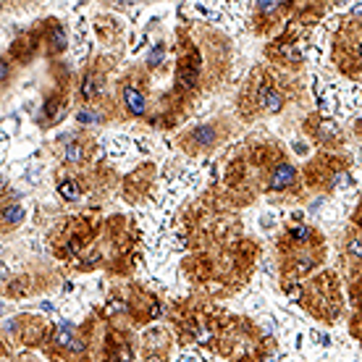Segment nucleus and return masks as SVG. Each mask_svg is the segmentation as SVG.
<instances>
[{"label":"nucleus","mask_w":362,"mask_h":362,"mask_svg":"<svg viewBox=\"0 0 362 362\" xmlns=\"http://www.w3.org/2000/svg\"><path fill=\"white\" fill-rule=\"evenodd\" d=\"M294 79H289L284 71L273 66H255L250 76L245 79L242 90L236 95V113L245 124H255L260 118L279 116L302 95Z\"/></svg>","instance_id":"nucleus-1"},{"label":"nucleus","mask_w":362,"mask_h":362,"mask_svg":"<svg viewBox=\"0 0 362 362\" xmlns=\"http://www.w3.org/2000/svg\"><path fill=\"white\" fill-rule=\"evenodd\" d=\"M250 163L260 176L257 189L265 194H279L286 199H299L305 192L302 171L286 158V150L281 142H260L250 147Z\"/></svg>","instance_id":"nucleus-2"},{"label":"nucleus","mask_w":362,"mask_h":362,"mask_svg":"<svg viewBox=\"0 0 362 362\" xmlns=\"http://www.w3.org/2000/svg\"><path fill=\"white\" fill-rule=\"evenodd\" d=\"M55 194L64 205L79 208L87 199H98L108 194L113 187H121V176L116 168H110L103 160L84 165L79 171H55Z\"/></svg>","instance_id":"nucleus-3"},{"label":"nucleus","mask_w":362,"mask_h":362,"mask_svg":"<svg viewBox=\"0 0 362 362\" xmlns=\"http://www.w3.org/2000/svg\"><path fill=\"white\" fill-rule=\"evenodd\" d=\"M103 226H105V218L95 213H76V216L64 218L50 231V252L58 263L74 265L87 250H92L100 242Z\"/></svg>","instance_id":"nucleus-4"},{"label":"nucleus","mask_w":362,"mask_h":362,"mask_svg":"<svg viewBox=\"0 0 362 362\" xmlns=\"http://www.w3.org/2000/svg\"><path fill=\"white\" fill-rule=\"evenodd\" d=\"M50 79H53V84L45 92L40 110L35 113V127L40 132L58 129L76 110V82H79V74H74L69 61L50 64Z\"/></svg>","instance_id":"nucleus-5"},{"label":"nucleus","mask_w":362,"mask_h":362,"mask_svg":"<svg viewBox=\"0 0 362 362\" xmlns=\"http://www.w3.org/2000/svg\"><path fill=\"white\" fill-rule=\"evenodd\" d=\"M284 291L291 297V302H299L310 315L323 323H336V317L341 315V308H344L341 284L334 271L317 273L310 281L284 286Z\"/></svg>","instance_id":"nucleus-6"},{"label":"nucleus","mask_w":362,"mask_h":362,"mask_svg":"<svg viewBox=\"0 0 362 362\" xmlns=\"http://www.w3.org/2000/svg\"><path fill=\"white\" fill-rule=\"evenodd\" d=\"M150 87H153V74L147 71L145 64H134L118 76L113 84L116 124H132V121H145L147 124V118L153 116Z\"/></svg>","instance_id":"nucleus-7"},{"label":"nucleus","mask_w":362,"mask_h":362,"mask_svg":"<svg viewBox=\"0 0 362 362\" xmlns=\"http://www.w3.org/2000/svg\"><path fill=\"white\" fill-rule=\"evenodd\" d=\"M136 228L134 223L124 216H110L105 218V226L100 234V252L105 257V271L127 279L134 273V257H136Z\"/></svg>","instance_id":"nucleus-8"},{"label":"nucleus","mask_w":362,"mask_h":362,"mask_svg":"<svg viewBox=\"0 0 362 362\" xmlns=\"http://www.w3.org/2000/svg\"><path fill=\"white\" fill-rule=\"evenodd\" d=\"M121 55L95 53L79 71L76 82V108L79 105H113V87L110 76L116 71Z\"/></svg>","instance_id":"nucleus-9"},{"label":"nucleus","mask_w":362,"mask_h":362,"mask_svg":"<svg viewBox=\"0 0 362 362\" xmlns=\"http://www.w3.org/2000/svg\"><path fill=\"white\" fill-rule=\"evenodd\" d=\"M331 61L336 71L362 84V18L346 16L331 40Z\"/></svg>","instance_id":"nucleus-10"},{"label":"nucleus","mask_w":362,"mask_h":362,"mask_svg":"<svg viewBox=\"0 0 362 362\" xmlns=\"http://www.w3.org/2000/svg\"><path fill=\"white\" fill-rule=\"evenodd\" d=\"M352 181V158L346 153H317L302 168V184L313 192H336Z\"/></svg>","instance_id":"nucleus-11"},{"label":"nucleus","mask_w":362,"mask_h":362,"mask_svg":"<svg viewBox=\"0 0 362 362\" xmlns=\"http://www.w3.org/2000/svg\"><path fill=\"white\" fill-rule=\"evenodd\" d=\"M231 134H234V118H208V121H199V124L189 127L187 132H181L176 136V147H179L181 153L197 158V155L216 153L218 147L226 145Z\"/></svg>","instance_id":"nucleus-12"},{"label":"nucleus","mask_w":362,"mask_h":362,"mask_svg":"<svg viewBox=\"0 0 362 362\" xmlns=\"http://www.w3.org/2000/svg\"><path fill=\"white\" fill-rule=\"evenodd\" d=\"M310 29H302L297 24H286L279 35L265 45V61L268 66L279 69L284 74H299L305 69V35Z\"/></svg>","instance_id":"nucleus-13"},{"label":"nucleus","mask_w":362,"mask_h":362,"mask_svg":"<svg viewBox=\"0 0 362 362\" xmlns=\"http://www.w3.org/2000/svg\"><path fill=\"white\" fill-rule=\"evenodd\" d=\"M100 145L95 132L87 129H74L69 134H61L53 145V158H55V171H79L84 165H90L98 160Z\"/></svg>","instance_id":"nucleus-14"},{"label":"nucleus","mask_w":362,"mask_h":362,"mask_svg":"<svg viewBox=\"0 0 362 362\" xmlns=\"http://www.w3.org/2000/svg\"><path fill=\"white\" fill-rule=\"evenodd\" d=\"M255 245L252 242H239V245L228 252V263H226V271L228 276H234V279H242L247 281L250 271H252V260H255ZM184 265H194V271H189L192 281H199V284H205V281H216V271L218 265H223L221 260H208L205 255H197V257H189Z\"/></svg>","instance_id":"nucleus-15"},{"label":"nucleus","mask_w":362,"mask_h":362,"mask_svg":"<svg viewBox=\"0 0 362 362\" xmlns=\"http://www.w3.org/2000/svg\"><path fill=\"white\" fill-rule=\"evenodd\" d=\"M58 281H61V276L53 268H47V265H32V268L16 273V276L3 279V297L13 299V302L27 297H37V294H45V291L55 289Z\"/></svg>","instance_id":"nucleus-16"},{"label":"nucleus","mask_w":362,"mask_h":362,"mask_svg":"<svg viewBox=\"0 0 362 362\" xmlns=\"http://www.w3.org/2000/svg\"><path fill=\"white\" fill-rule=\"evenodd\" d=\"M279 271H281V286H291V284H302V281L313 276V273L323 265L326 260V245L313 247H297V250H286L279 252Z\"/></svg>","instance_id":"nucleus-17"},{"label":"nucleus","mask_w":362,"mask_h":362,"mask_svg":"<svg viewBox=\"0 0 362 362\" xmlns=\"http://www.w3.org/2000/svg\"><path fill=\"white\" fill-rule=\"evenodd\" d=\"M118 289L124 294V305H127V317L124 320H129V326L139 328L158 320V315H160V299L155 297L153 291H147L145 286H139L134 281L127 284V286H118Z\"/></svg>","instance_id":"nucleus-18"},{"label":"nucleus","mask_w":362,"mask_h":362,"mask_svg":"<svg viewBox=\"0 0 362 362\" xmlns=\"http://www.w3.org/2000/svg\"><path fill=\"white\" fill-rule=\"evenodd\" d=\"M302 132L310 142L320 150V153H341L346 145V134L344 129L336 124L334 118L320 116V113H308L305 121H302Z\"/></svg>","instance_id":"nucleus-19"},{"label":"nucleus","mask_w":362,"mask_h":362,"mask_svg":"<svg viewBox=\"0 0 362 362\" xmlns=\"http://www.w3.org/2000/svg\"><path fill=\"white\" fill-rule=\"evenodd\" d=\"M50 323L40 315H16L8 323H3V341L8 346H27L40 349L45 341V334Z\"/></svg>","instance_id":"nucleus-20"},{"label":"nucleus","mask_w":362,"mask_h":362,"mask_svg":"<svg viewBox=\"0 0 362 362\" xmlns=\"http://www.w3.org/2000/svg\"><path fill=\"white\" fill-rule=\"evenodd\" d=\"M291 13H294V3H281V0H257L252 6V18L250 27L257 37L276 35L279 29L289 24Z\"/></svg>","instance_id":"nucleus-21"},{"label":"nucleus","mask_w":362,"mask_h":362,"mask_svg":"<svg viewBox=\"0 0 362 362\" xmlns=\"http://www.w3.org/2000/svg\"><path fill=\"white\" fill-rule=\"evenodd\" d=\"M40 35H42V53H45L47 64L55 61H66V53L71 47V37H69V27L64 18L58 16H42L35 21Z\"/></svg>","instance_id":"nucleus-22"},{"label":"nucleus","mask_w":362,"mask_h":362,"mask_svg":"<svg viewBox=\"0 0 362 362\" xmlns=\"http://www.w3.org/2000/svg\"><path fill=\"white\" fill-rule=\"evenodd\" d=\"M6 55H8L18 69H27V66L35 64L37 58H45V53H42V35H40L37 24H32V27L24 29V32H18V35L11 40Z\"/></svg>","instance_id":"nucleus-23"},{"label":"nucleus","mask_w":362,"mask_h":362,"mask_svg":"<svg viewBox=\"0 0 362 362\" xmlns=\"http://www.w3.org/2000/svg\"><path fill=\"white\" fill-rule=\"evenodd\" d=\"M153 187H155V165L153 163H142L139 168L124 176L121 179V194L127 202L136 205V202H142L153 194Z\"/></svg>","instance_id":"nucleus-24"},{"label":"nucleus","mask_w":362,"mask_h":362,"mask_svg":"<svg viewBox=\"0 0 362 362\" xmlns=\"http://www.w3.org/2000/svg\"><path fill=\"white\" fill-rule=\"evenodd\" d=\"M171 334L165 328H153L139 341V357L142 362H168L171 354Z\"/></svg>","instance_id":"nucleus-25"},{"label":"nucleus","mask_w":362,"mask_h":362,"mask_svg":"<svg viewBox=\"0 0 362 362\" xmlns=\"http://www.w3.org/2000/svg\"><path fill=\"white\" fill-rule=\"evenodd\" d=\"M313 245H326V236L320 234L317 228L308 226V223H299V226H289L276 242L279 252L286 250H297V247H313Z\"/></svg>","instance_id":"nucleus-26"},{"label":"nucleus","mask_w":362,"mask_h":362,"mask_svg":"<svg viewBox=\"0 0 362 362\" xmlns=\"http://www.w3.org/2000/svg\"><path fill=\"white\" fill-rule=\"evenodd\" d=\"M341 257H344V268L349 276L362 271V228L354 223L346 228L344 242H341Z\"/></svg>","instance_id":"nucleus-27"},{"label":"nucleus","mask_w":362,"mask_h":362,"mask_svg":"<svg viewBox=\"0 0 362 362\" xmlns=\"http://www.w3.org/2000/svg\"><path fill=\"white\" fill-rule=\"evenodd\" d=\"M24 221H27V208L18 199V194H11L8 199H3V208H0V231H3V236H11L13 231H18L24 226Z\"/></svg>","instance_id":"nucleus-28"},{"label":"nucleus","mask_w":362,"mask_h":362,"mask_svg":"<svg viewBox=\"0 0 362 362\" xmlns=\"http://www.w3.org/2000/svg\"><path fill=\"white\" fill-rule=\"evenodd\" d=\"M92 24H95V35H98L103 45L121 47V42H124V27L110 13H98V16L92 18Z\"/></svg>","instance_id":"nucleus-29"},{"label":"nucleus","mask_w":362,"mask_h":362,"mask_svg":"<svg viewBox=\"0 0 362 362\" xmlns=\"http://www.w3.org/2000/svg\"><path fill=\"white\" fill-rule=\"evenodd\" d=\"M18 71H21V69H18V66L11 61L8 55H6V53L0 55V90L8 92L11 87H13V82H16Z\"/></svg>","instance_id":"nucleus-30"},{"label":"nucleus","mask_w":362,"mask_h":362,"mask_svg":"<svg viewBox=\"0 0 362 362\" xmlns=\"http://www.w3.org/2000/svg\"><path fill=\"white\" fill-rule=\"evenodd\" d=\"M165 53H168V47H165V42H155V47L147 53L145 58V69L150 74H160L163 71V66H165Z\"/></svg>","instance_id":"nucleus-31"},{"label":"nucleus","mask_w":362,"mask_h":362,"mask_svg":"<svg viewBox=\"0 0 362 362\" xmlns=\"http://www.w3.org/2000/svg\"><path fill=\"white\" fill-rule=\"evenodd\" d=\"M352 132H354V136L362 142V113L357 118H354V124H352Z\"/></svg>","instance_id":"nucleus-32"}]
</instances>
